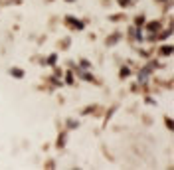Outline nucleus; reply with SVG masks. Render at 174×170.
Masks as SVG:
<instances>
[{
	"label": "nucleus",
	"instance_id": "obj_1",
	"mask_svg": "<svg viewBox=\"0 0 174 170\" xmlns=\"http://www.w3.org/2000/svg\"><path fill=\"white\" fill-rule=\"evenodd\" d=\"M12 75H16V77H22V71H20V69H12Z\"/></svg>",
	"mask_w": 174,
	"mask_h": 170
}]
</instances>
